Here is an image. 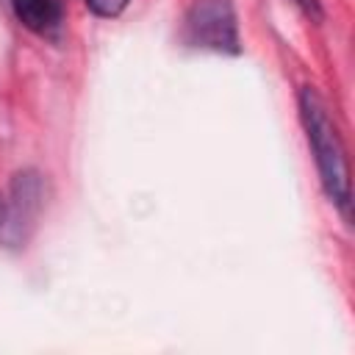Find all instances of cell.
<instances>
[{
    "label": "cell",
    "instance_id": "6da1fadb",
    "mask_svg": "<svg viewBox=\"0 0 355 355\" xmlns=\"http://www.w3.org/2000/svg\"><path fill=\"white\" fill-rule=\"evenodd\" d=\"M300 122L308 136L311 153L316 158V169L324 186V194L349 214V166H347V150L338 136L336 119L330 116L327 103L319 97L316 89L305 86L300 89Z\"/></svg>",
    "mask_w": 355,
    "mask_h": 355
},
{
    "label": "cell",
    "instance_id": "7a4b0ae2",
    "mask_svg": "<svg viewBox=\"0 0 355 355\" xmlns=\"http://www.w3.org/2000/svg\"><path fill=\"white\" fill-rule=\"evenodd\" d=\"M186 42L200 50L239 53V25L230 0H194L186 14Z\"/></svg>",
    "mask_w": 355,
    "mask_h": 355
},
{
    "label": "cell",
    "instance_id": "3957f363",
    "mask_svg": "<svg viewBox=\"0 0 355 355\" xmlns=\"http://www.w3.org/2000/svg\"><path fill=\"white\" fill-rule=\"evenodd\" d=\"M17 19L33 33H53L61 25V6L58 0H11Z\"/></svg>",
    "mask_w": 355,
    "mask_h": 355
},
{
    "label": "cell",
    "instance_id": "277c9868",
    "mask_svg": "<svg viewBox=\"0 0 355 355\" xmlns=\"http://www.w3.org/2000/svg\"><path fill=\"white\" fill-rule=\"evenodd\" d=\"M94 14H100V17H116V14H122L125 11V6L130 3V0H83Z\"/></svg>",
    "mask_w": 355,
    "mask_h": 355
},
{
    "label": "cell",
    "instance_id": "5b68a950",
    "mask_svg": "<svg viewBox=\"0 0 355 355\" xmlns=\"http://www.w3.org/2000/svg\"><path fill=\"white\" fill-rule=\"evenodd\" d=\"M300 6H302V11L308 14V17H313V19H322V8H319V0H297Z\"/></svg>",
    "mask_w": 355,
    "mask_h": 355
},
{
    "label": "cell",
    "instance_id": "8992f818",
    "mask_svg": "<svg viewBox=\"0 0 355 355\" xmlns=\"http://www.w3.org/2000/svg\"><path fill=\"white\" fill-rule=\"evenodd\" d=\"M6 222H8V205H6V200L0 197V236L6 233Z\"/></svg>",
    "mask_w": 355,
    "mask_h": 355
}]
</instances>
